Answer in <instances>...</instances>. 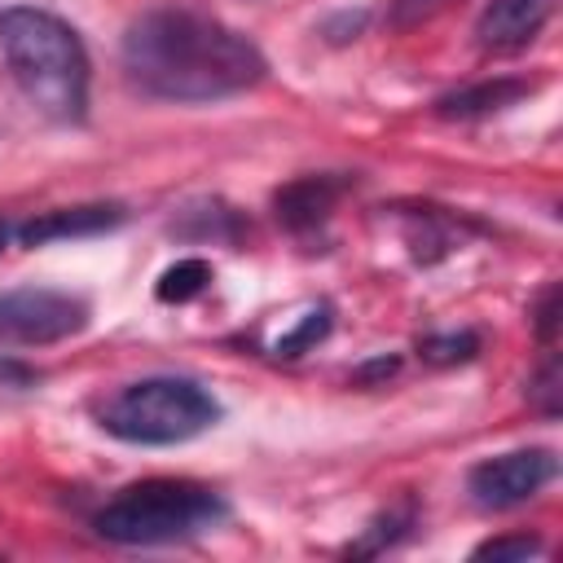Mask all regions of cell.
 <instances>
[{
  "mask_svg": "<svg viewBox=\"0 0 563 563\" xmlns=\"http://www.w3.org/2000/svg\"><path fill=\"white\" fill-rule=\"evenodd\" d=\"M123 70L154 101H224L255 88L268 70L264 53L220 18L194 9H150L123 31Z\"/></svg>",
  "mask_w": 563,
  "mask_h": 563,
  "instance_id": "cell-1",
  "label": "cell"
},
{
  "mask_svg": "<svg viewBox=\"0 0 563 563\" xmlns=\"http://www.w3.org/2000/svg\"><path fill=\"white\" fill-rule=\"evenodd\" d=\"M0 53L40 114L57 123H79L88 114V53L75 26H66L57 13L31 4L4 9Z\"/></svg>",
  "mask_w": 563,
  "mask_h": 563,
  "instance_id": "cell-2",
  "label": "cell"
},
{
  "mask_svg": "<svg viewBox=\"0 0 563 563\" xmlns=\"http://www.w3.org/2000/svg\"><path fill=\"white\" fill-rule=\"evenodd\" d=\"M224 515V497L198 479H141L92 515V532L114 545H172L202 537Z\"/></svg>",
  "mask_w": 563,
  "mask_h": 563,
  "instance_id": "cell-3",
  "label": "cell"
},
{
  "mask_svg": "<svg viewBox=\"0 0 563 563\" xmlns=\"http://www.w3.org/2000/svg\"><path fill=\"white\" fill-rule=\"evenodd\" d=\"M216 418H220V400L198 378H180V374L136 378L119 387L97 413L101 431L123 444H185L207 427H216Z\"/></svg>",
  "mask_w": 563,
  "mask_h": 563,
  "instance_id": "cell-4",
  "label": "cell"
},
{
  "mask_svg": "<svg viewBox=\"0 0 563 563\" xmlns=\"http://www.w3.org/2000/svg\"><path fill=\"white\" fill-rule=\"evenodd\" d=\"M88 325V303L48 286H18L0 295V343L48 347Z\"/></svg>",
  "mask_w": 563,
  "mask_h": 563,
  "instance_id": "cell-5",
  "label": "cell"
},
{
  "mask_svg": "<svg viewBox=\"0 0 563 563\" xmlns=\"http://www.w3.org/2000/svg\"><path fill=\"white\" fill-rule=\"evenodd\" d=\"M554 471L559 462L550 449H510V453L475 462L466 471V493L484 510H510V506L532 501L554 479Z\"/></svg>",
  "mask_w": 563,
  "mask_h": 563,
  "instance_id": "cell-6",
  "label": "cell"
},
{
  "mask_svg": "<svg viewBox=\"0 0 563 563\" xmlns=\"http://www.w3.org/2000/svg\"><path fill=\"white\" fill-rule=\"evenodd\" d=\"M554 13V0H488L475 18V44L488 53L528 48Z\"/></svg>",
  "mask_w": 563,
  "mask_h": 563,
  "instance_id": "cell-7",
  "label": "cell"
},
{
  "mask_svg": "<svg viewBox=\"0 0 563 563\" xmlns=\"http://www.w3.org/2000/svg\"><path fill=\"white\" fill-rule=\"evenodd\" d=\"M123 220V207L114 202H88V207H57V211H40L31 220H22L13 229V238L22 246H44V242H66V238H92L106 233Z\"/></svg>",
  "mask_w": 563,
  "mask_h": 563,
  "instance_id": "cell-8",
  "label": "cell"
},
{
  "mask_svg": "<svg viewBox=\"0 0 563 563\" xmlns=\"http://www.w3.org/2000/svg\"><path fill=\"white\" fill-rule=\"evenodd\" d=\"M343 194H347V176H330V172L325 176H299L286 189H277L273 207L290 233H312L330 220V211Z\"/></svg>",
  "mask_w": 563,
  "mask_h": 563,
  "instance_id": "cell-9",
  "label": "cell"
},
{
  "mask_svg": "<svg viewBox=\"0 0 563 563\" xmlns=\"http://www.w3.org/2000/svg\"><path fill=\"white\" fill-rule=\"evenodd\" d=\"M532 92L528 79H484V84H471V88H457L449 97L435 101V110L444 119H479V114H497L515 101H523Z\"/></svg>",
  "mask_w": 563,
  "mask_h": 563,
  "instance_id": "cell-10",
  "label": "cell"
},
{
  "mask_svg": "<svg viewBox=\"0 0 563 563\" xmlns=\"http://www.w3.org/2000/svg\"><path fill=\"white\" fill-rule=\"evenodd\" d=\"M207 286H211V264L198 260V255H189V260H176V264H167V268L158 273L154 295H158L163 303H189V299H198Z\"/></svg>",
  "mask_w": 563,
  "mask_h": 563,
  "instance_id": "cell-11",
  "label": "cell"
},
{
  "mask_svg": "<svg viewBox=\"0 0 563 563\" xmlns=\"http://www.w3.org/2000/svg\"><path fill=\"white\" fill-rule=\"evenodd\" d=\"M325 334H330V308L317 303V308H308V312L295 321L290 334H282V339L273 343V352H277V356H299V352H308L312 343H321Z\"/></svg>",
  "mask_w": 563,
  "mask_h": 563,
  "instance_id": "cell-12",
  "label": "cell"
},
{
  "mask_svg": "<svg viewBox=\"0 0 563 563\" xmlns=\"http://www.w3.org/2000/svg\"><path fill=\"white\" fill-rule=\"evenodd\" d=\"M479 352V339L471 330H457V334H427L418 343V356L431 361V365H457V361H471Z\"/></svg>",
  "mask_w": 563,
  "mask_h": 563,
  "instance_id": "cell-13",
  "label": "cell"
},
{
  "mask_svg": "<svg viewBox=\"0 0 563 563\" xmlns=\"http://www.w3.org/2000/svg\"><path fill=\"white\" fill-rule=\"evenodd\" d=\"M541 554V541L519 532V537H493V541H479L475 545V559H532Z\"/></svg>",
  "mask_w": 563,
  "mask_h": 563,
  "instance_id": "cell-14",
  "label": "cell"
},
{
  "mask_svg": "<svg viewBox=\"0 0 563 563\" xmlns=\"http://www.w3.org/2000/svg\"><path fill=\"white\" fill-rule=\"evenodd\" d=\"M449 4H453V0H391V26H396V31H409V26L435 18V13L449 9Z\"/></svg>",
  "mask_w": 563,
  "mask_h": 563,
  "instance_id": "cell-15",
  "label": "cell"
},
{
  "mask_svg": "<svg viewBox=\"0 0 563 563\" xmlns=\"http://www.w3.org/2000/svg\"><path fill=\"white\" fill-rule=\"evenodd\" d=\"M554 383H559V369H554V361H545L541 374H537L532 387H528V396H537V400H541V413H550V418L559 413V387H554Z\"/></svg>",
  "mask_w": 563,
  "mask_h": 563,
  "instance_id": "cell-16",
  "label": "cell"
},
{
  "mask_svg": "<svg viewBox=\"0 0 563 563\" xmlns=\"http://www.w3.org/2000/svg\"><path fill=\"white\" fill-rule=\"evenodd\" d=\"M554 325H559V286H545V295L537 299V334L550 343Z\"/></svg>",
  "mask_w": 563,
  "mask_h": 563,
  "instance_id": "cell-17",
  "label": "cell"
},
{
  "mask_svg": "<svg viewBox=\"0 0 563 563\" xmlns=\"http://www.w3.org/2000/svg\"><path fill=\"white\" fill-rule=\"evenodd\" d=\"M40 374L31 369V365H22V361H9V356H0V387H31Z\"/></svg>",
  "mask_w": 563,
  "mask_h": 563,
  "instance_id": "cell-18",
  "label": "cell"
},
{
  "mask_svg": "<svg viewBox=\"0 0 563 563\" xmlns=\"http://www.w3.org/2000/svg\"><path fill=\"white\" fill-rule=\"evenodd\" d=\"M396 365H400L396 356H378V361H369L365 369H356V378H361V383H374V378H383V374H396Z\"/></svg>",
  "mask_w": 563,
  "mask_h": 563,
  "instance_id": "cell-19",
  "label": "cell"
},
{
  "mask_svg": "<svg viewBox=\"0 0 563 563\" xmlns=\"http://www.w3.org/2000/svg\"><path fill=\"white\" fill-rule=\"evenodd\" d=\"M9 238H13V229H9V220H0V255H4V246H9Z\"/></svg>",
  "mask_w": 563,
  "mask_h": 563,
  "instance_id": "cell-20",
  "label": "cell"
}]
</instances>
